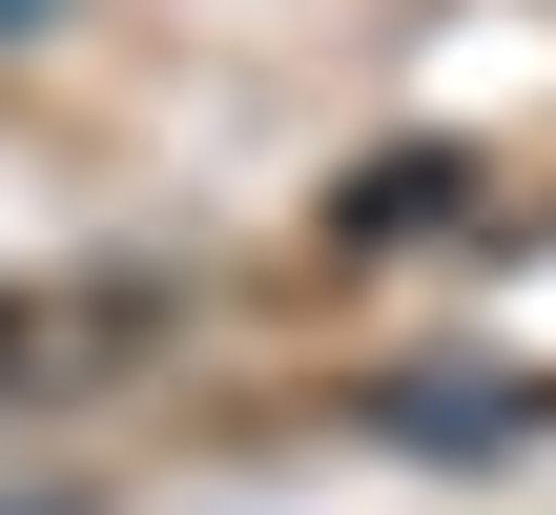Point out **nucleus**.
<instances>
[{"label": "nucleus", "instance_id": "nucleus-1", "mask_svg": "<svg viewBox=\"0 0 556 515\" xmlns=\"http://www.w3.org/2000/svg\"><path fill=\"white\" fill-rule=\"evenodd\" d=\"M0 21H41V0H0Z\"/></svg>", "mask_w": 556, "mask_h": 515}]
</instances>
